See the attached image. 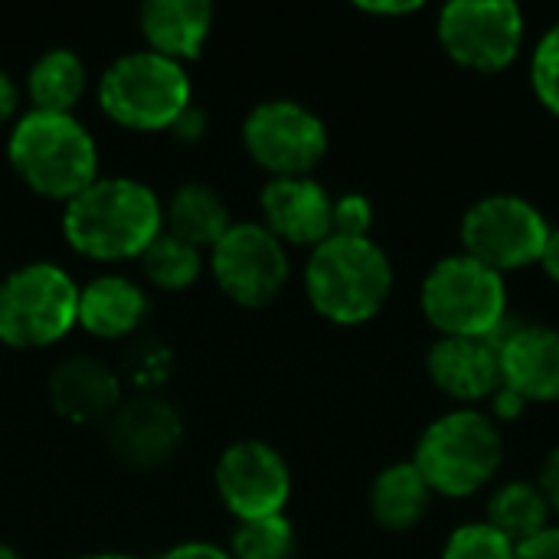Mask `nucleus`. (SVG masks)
<instances>
[{
	"label": "nucleus",
	"instance_id": "nucleus-1",
	"mask_svg": "<svg viewBox=\"0 0 559 559\" xmlns=\"http://www.w3.org/2000/svg\"><path fill=\"white\" fill-rule=\"evenodd\" d=\"M160 229L164 206L157 193L131 177H98L62 213L69 246L102 262L141 255Z\"/></svg>",
	"mask_w": 559,
	"mask_h": 559
},
{
	"label": "nucleus",
	"instance_id": "nucleus-2",
	"mask_svg": "<svg viewBox=\"0 0 559 559\" xmlns=\"http://www.w3.org/2000/svg\"><path fill=\"white\" fill-rule=\"evenodd\" d=\"M7 154L20 180L49 197L72 200L98 180V151L75 115L26 111L10 131Z\"/></svg>",
	"mask_w": 559,
	"mask_h": 559
},
{
	"label": "nucleus",
	"instance_id": "nucleus-3",
	"mask_svg": "<svg viewBox=\"0 0 559 559\" xmlns=\"http://www.w3.org/2000/svg\"><path fill=\"white\" fill-rule=\"evenodd\" d=\"M305 288L318 314L334 324H364L370 321L393 288V269L386 252L367 239L328 236L314 246Z\"/></svg>",
	"mask_w": 559,
	"mask_h": 559
},
{
	"label": "nucleus",
	"instance_id": "nucleus-4",
	"mask_svg": "<svg viewBox=\"0 0 559 559\" xmlns=\"http://www.w3.org/2000/svg\"><path fill=\"white\" fill-rule=\"evenodd\" d=\"M501 459L504 442L498 426L485 413L459 409L423 432L413 465L432 491L445 498H468L495 478Z\"/></svg>",
	"mask_w": 559,
	"mask_h": 559
},
{
	"label": "nucleus",
	"instance_id": "nucleus-5",
	"mask_svg": "<svg viewBox=\"0 0 559 559\" xmlns=\"http://www.w3.org/2000/svg\"><path fill=\"white\" fill-rule=\"evenodd\" d=\"M98 102L105 115L124 128H174L190 108V75L183 62L160 52H128L105 69L98 82Z\"/></svg>",
	"mask_w": 559,
	"mask_h": 559
},
{
	"label": "nucleus",
	"instance_id": "nucleus-6",
	"mask_svg": "<svg viewBox=\"0 0 559 559\" xmlns=\"http://www.w3.org/2000/svg\"><path fill=\"white\" fill-rule=\"evenodd\" d=\"M79 324V288L52 262H29L0 285V341L7 347H49Z\"/></svg>",
	"mask_w": 559,
	"mask_h": 559
},
{
	"label": "nucleus",
	"instance_id": "nucleus-7",
	"mask_svg": "<svg viewBox=\"0 0 559 559\" xmlns=\"http://www.w3.org/2000/svg\"><path fill=\"white\" fill-rule=\"evenodd\" d=\"M423 314L442 337H495L508 314L504 275L465 252L449 255L423 282Z\"/></svg>",
	"mask_w": 559,
	"mask_h": 559
},
{
	"label": "nucleus",
	"instance_id": "nucleus-8",
	"mask_svg": "<svg viewBox=\"0 0 559 559\" xmlns=\"http://www.w3.org/2000/svg\"><path fill=\"white\" fill-rule=\"evenodd\" d=\"M550 226L544 213L524 197L495 193L478 200L462 219L465 255L495 269L498 275L540 262Z\"/></svg>",
	"mask_w": 559,
	"mask_h": 559
},
{
	"label": "nucleus",
	"instance_id": "nucleus-9",
	"mask_svg": "<svg viewBox=\"0 0 559 559\" xmlns=\"http://www.w3.org/2000/svg\"><path fill=\"white\" fill-rule=\"evenodd\" d=\"M439 43L465 69L501 72L524 43V13L511 0H452L439 13Z\"/></svg>",
	"mask_w": 559,
	"mask_h": 559
},
{
	"label": "nucleus",
	"instance_id": "nucleus-10",
	"mask_svg": "<svg viewBox=\"0 0 559 559\" xmlns=\"http://www.w3.org/2000/svg\"><path fill=\"white\" fill-rule=\"evenodd\" d=\"M242 141L249 157L275 177H308L328 151V128L311 108L272 98L249 111Z\"/></svg>",
	"mask_w": 559,
	"mask_h": 559
},
{
	"label": "nucleus",
	"instance_id": "nucleus-11",
	"mask_svg": "<svg viewBox=\"0 0 559 559\" xmlns=\"http://www.w3.org/2000/svg\"><path fill=\"white\" fill-rule=\"evenodd\" d=\"M213 278L239 305H269L288 282L285 242L262 223H233L213 246Z\"/></svg>",
	"mask_w": 559,
	"mask_h": 559
},
{
	"label": "nucleus",
	"instance_id": "nucleus-12",
	"mask_svg": "<svg viewBox=\"0 0 559 559\" xmlns=\"http://www.w3.org/2000/svg\"><path fill=\"white\" fill-rule=\"evenodd\" d=\"M216 491L239 521H262L282 514V508L288 504L292 475L285 459L272 445L246 439L219 455Z\"/></svg>",
	"mask_w": 559,
	"mask_h": 559
},
{
	"label": "nucleus",
	"instance_id": "nucleus-13",
	"mask_svg": "<svg viewBox=\"0 0 559 559\" xmlns=\"http://www.w3.org/2000/svg\"><path fill=\"white\" fill-rule=\"evenodd\" d=\"M180 436L183 423L160 396H134L118 406L108 423V445L128 468H154L167 462Z\"/></svg>",
	"mask_w": 559,
	"mask_h": 559
},
{
	"label": "nucleus",
	"instance_id": "nucleus-14",
	"mask_svg": "<svg viewBox=\"0 0 559 559\" xmlns=\"http://www.w3.org/2000/svg\"><path fill=\"white\" fill-rule=\"evenodd\" d=\"M498 344L501 360V386L514 390L527 403H554L559 400V331L544 324L501 328L491 337Z\"/></svg>",
	"mask_w": 559,
	"mask_h": 559
},
{
	"label": "nucleus",
	"instance_id": "nucleus-15",
	"mask_svg": "<svg viewBox=\"0 0 559 559\" xmlns=\"http://www.w3.org/2000/svg\"><path fill=\"white\" fill-rule=\"evenodd\" d=\"M334 200L311 177H272L262 190L265 229L295 246H321L331 236Z\"/></svg>",
	"mask_w": 559,
	"mask_h": 559
},
{
	"label": "nucleus",
	"instance_id": "nucleus-16",
	"mask_svg": "<svg viewBox=\"0 0 559 559\" xmlns=\"http://www.w3.org/2000/svg\"><path fill=\"white\" fill-rule=\"evenodd\" d=\"M426 364L432 383L455 400L475 403L501 386V360L491 337H439Z\"/></svg>",
	"mask_w": 559,
	"mask_h": 559
},
{
	"label": "nucleus",
	"instance_id": "nucleus-17",
	"mask_svg": "<svg viewBox=\"0 0 559 559\" xmlns=\"http://www.w3.org/2000/svg\"><path fill=\"white\" fill-rule=\"evenodd\" d=\"M49 403L69 423H102L121 406V383L95 357H69L49 377Z\"/></svg>",
	"mask_w": 559,
	"mask_h": 559
},
{
	"label": "nucleus",
	"instance_id": "nucleus-18",
	"mask_svg": "<svg viewBox=\"0 0 559 559\" xmlns=\"http://www.w3.org/2000/svg\"><path fill=\"white\" fill-rule=\"evenodd\" d=\"M213 26V3L206 0H147L141 3V29L151 52L167 59L200 56Z\"/></svg>",
	"mask_w": 559,
	"mask_h": 559
},
{
	"label": "nucleus",
	"instance_id": "nucleus-19",
	"mask_svg": "<svg viewBox=\"0 0 559 559\" xmlns=\"http://www.w3.org/2000/svg\"><path fill=\"white\" fill-rule=\"evenodd\" d=\"M147 311L144 292L124 275L92 278L79 292V324L95 337H124L131 334Z\"/></svg>",
	"mask_w": 559,
	"mask_h": 559
},
{
	"label": "nucleus",
	"instance_id": "nucleus-20",
	"mask_svg": "<svg viewBox=\"0 0 559 559\" xmlns=\"http://www.w3.org/2000/svg\"><path fill=\"white\" fill-rule=\"evenodd\" d=\"M432 488L413 462H396L380 472L370 491V511L386 531H409L423 521Z\"/></svg>",
	"mask_w": 559,
	"mask_h": 559
},
{
	"label": "nucleus",
	"instance_id": "nucleus-21",
	"mask_svg": "<svg viewBox=\"0 0 559 559\" xmlns=\"http://www.w3.org/2000/svg\"><path fill=\"white\" fill-rule=\"evenodd\" d=\"M164 226L167 233H174L177 239L203 249V246H216L223 239V233L233 226L226 203L219 200L216 190H210L206 183H183L174 190L167 210H164Z\"/></svg>",
	"mask_w": 559,
	"mask_h": 559
},
{
	"label": "nucleus",
	"instance_id": "nucleus-22",
	"mask_svg": "<svg viewBox=\"0 0 559 559\" xmlns=\"http://www.w3.org/2000/svg\"><path fill=\"white\" fill-rule=\"evenodd\" d=\"M85 88V66L72 49H46L26 75V92L36 111H59L72 115Z\"/></svg>",
	"mask_w": 559,
	"mask_h": 559
},
{
	"label": "nucleus",
	"instance_id": "nucleus-23",
	"mask_svg": "<svg viewBox=\"0 0 559 559\" xmlns=\"http://www.w3.org/2000/svg\"><path fill=\"white\" fill-rule=\"evenodd\" d=\"M550 521V504L544 498V491L531 481H511L504 488L495 491V498L488 501V521L498 534H504L514 547L537 537L540 531H547Z\"/></svg>",
	"mask_w": 559,
	"mask_h": 559
},
{
	"label": "nucleus",
	"instance_id": "nucleus-24",
	"mask_svg": "<svg viewBox=\"0 0 559 559\" xmlns=\"http://www.w3.org/2000/svg\"><path fill=\"white\" fill-rule=\"evenodd\" d=\"M141 265L147 272V278L157 285V288H167V292H180V288H190L203 269V259H200V249L177 239L174 233L160 229L151 246L141 252Z\"/></svg>",
	"mask_w": 559,
	"mask_h": 559
},
{
	"label": "nucleus",
	"instance_id": "nucleus-25",
	"mask_svg": "<svg viewBox=\"0 0 559 559\" xmlns=\"http://www.w3.org/2000/svg\"><path fill=\"white\" fill-rule=\"evenodd\" d=\"M295 554V531L292 524L275 514L262 521H242L233 534V559H292Z\"/></svg>",
	"mask_w": 559,
	"mask_h": 559
},
{
	"label": "nucleus",
	"instance_id": "nucleus-26",
	"mask_svg": "<svg viewBox=\"0 0 559 559\" xmlns=\"http://www.w3.org/2000/svg\"><path fill=\"white\" fill-rule=\"evenodd\" d=\"M442 559H514V544L491 524H465L449 540Z\"/></svg>",
	"mask_w": 559,
	"mask_h": 559
},
{
	"label": "nucleus",
	"instance_id": "nucleus-27",
	"mask_svg": "<svg viewBox=\"0 0 559 559\" xmlns=\"http://www.w3.org/2000/svg\"><path fill=\"white\" fill-rule=\"evenodd\" d=\"M531 75H534L537 98L554 115H559V20L544 33V39L537 43L534 62H531Z\"/></svg>",
	"mask_w": 559,
	"mask_h": 559
},
{
	"label": "nucleus",
	"instance_id": "nucleus-28",
	"mask_svg": "<svg viewBox=\"0 0 559 559\" xmlns=\"http://www.w3.org/2000/svg\"><path fill=\"white\" fill-rule=\"evenodd\" d=\"M370 226H373V206H370L367 197H360V193H344L341 200H334L331 236L367 239Z\"/></svg>",
	"mask_w": 559,
	"mask_h": 559
},
{
	"label": "nucleus",
	"instance_id": "nucleus-29",
	"mask_svg": "<svg viewBox=\"0 0 559 559\" xmlns=\"http://www.w3.org/2000/svg\"><path fill=\"white\" fill-rule=\"evenodd\" d=\"M514 559H559V527H547L537 537L518 544Z\"/></svg>",
	"mask_w": 559,
	"mask_h": 559
},
{
	"label": "nucleus",
	"instance_id": "nucleus-30",
	"mask_svg": "<svg viewBox=\"0 0 559 559\" xmlns=\"http://www.w3.org/2000/svg\"><path fill=\"white\" fill-rule=\"evenodd\" d=\"M540 491H544V498H547V504H550V511H557L559 514V445L547 455V462H544V472H540V485H537Z\"/></svg>",
	"mask_w": 559,
	"mask_h": 559
},
{
	"label": "nucleus",
	"instance_id": "nucleus-31",
	"mask_svg": "<svg viewBox=\"0 0 559 559\" xmlns=\"http://www.w3.org/2000/svg\"><path fill=\"white\" fill-rule=\"evenodd\" d=\"M160 559H233V557H229L226 550L213 547V544H200V540H193V544H180V547L167 550Z\"/></svg>",
	"mask_w": 559,
	"mask_h": 559
},
{
	"label": "nucleus",
	"instance_id": "nucleus-32",
	"mask_svg": "<svg viewBox=\"0 0 559 559\" xmlns=\"http://www.w3.org/2000/svg\"><path fill=\"white\" fill-rule=\"evenodd\" d=\"M491 400H495V413H498L501 419H518V416L524 413V406H527V400L518 396V393L508 390V386H498V393H495Z\"/></svg>",
	"mask_w": 559,
	"mask_h": 559
},
{
	"label": "nucleus",
	"instance_id": "nucleus-33",
	"mask_svg": "<svg viewBox=\"0 0 559 559\" xmlns=\"http://www.w3.org/2000/svg\"><path fill=\"white\" fill-rule=\"evenodd\" d=\"M16 102H20V92L13 85V79L7 72H0V121H7L16 111Z\"/></svg>",
	"mask_w": 559,
	"mask_h": 559
},
{
	"label": "nucleus",
	"instance_id": "nucleus-34",
	"mask_svg": "<svg viewBox=\"0 0 559 559\" xmlns=\"http://www.w3.org/2000/svg\"><path fill=\"white\" fill-rule=\"evenodd\" d=\"M540 262H544V269H547V275L559 282V226L557 229H550V236H547V246H544V255H540Z\"/></svg>",
	"mask_w": 559,
	"mask_h": 559
},
{
	"label": "nucleus",
	"instance_id": "nucleus-35",
	"mask_svg": "<svg viewBox=\"0 0 559 559\" xmlns=\"http://www.w3.org/2000/svg\"><path fill=\"white\" fill-rule=\"evenodd\" d=\"M419 7H423L419 0H409V3H360V10H367V13H380V16L413 13V10H419Z\"/></svg>",
	"mask_w": 559,
	"mask_h": 559
},
{
	"label": "nucleus",
	"instance_id": "nucleus-36",
	"mask_svg": "<svg viewBox=\"0 0 559 559\" xmlns=\"http://www.w3.org/2000/svg\"><path fill=\"white\" fill-rule=\"evenodd\" d=\"M200 124H203V115H200V111H193V108H187V111L177 118L174 131H177L180 138H197V134H200Z\"/></svg>",
	"mask_w": 559,
	"mask_h": 559
},
{
	"label": "nucleus",
	"instance_id": "nucleus-37",
	"mask_svg": "<svg viewBox=\"0 0 559 559\" xmlns=\"http://www.w3.org/2000/svg\"><path fill=\"white\" fill-rule=\"evenodd\" d=\"M82 559H134V557H124V554H92V557H82Z\"/></svg>",
	"mask_w": 559,
	"mask_h": 559
},
{
	"label": "nucleus",
	"instance_id": "nucleus-38",
	"mask_svg": "<svg viewBox=\"0 0 559 559\" xmlns=\"http://www.w3.org/2000/svg\"><path fill=\"white\" fill-rule=\"evenodd\" d=\"M0 559H20V554H16V550H10V547H3V544H0Z\"/></svg>",
	"mask_w": 559,
	"mask_h": 559
}]
</instances>
